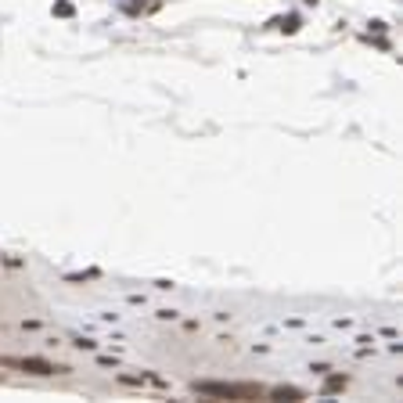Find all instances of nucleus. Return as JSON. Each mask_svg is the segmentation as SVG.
Here are the masks:
<instances>
[{
  "label": "nucleus",
  "mask_w": 403,
  "mask_h": 403,
  "mask_svg": "<svg viewBox=\"0 0 403 403\" xmlns=\"http://www.w3.org/2000/svg\"><path fill=\"white\" fill-rule=\"evenodd\" d=\"M198 396H220V399H259L266 396L259 385H227V382H194Z\"/></svg>",
  "instance_id": "f257e3e1"
},
{
  "label": "nucleus",
  "mask_w": 403,
  "mask_h": 403,
  "mask_svg": "<svg viewBox=\"0 0 403 403\" xmlns=\"http://www.w3.org/2000/svg\"><path fill=\"white\" fill-rule=\"evenodd\" d=\"M4 367H22L29 375H65V364H51V360H40V356H25V360H11V356H0Z\"/></svg>",
  "instance_id": "f03ea898"
},
{
  "label": "nucleus",
  "mask_w": 403,
  "mask_h": 403,
  "mask_svg": "<svg viewBox=\"0 0 403 403\" xmlns=\"http://www.w3.org/2000/svg\"><path fill=\"white\" fill-rule=\"evenodd\" d=\"M270 396H274V399H285V396H288V399H303L306 392H303V389H274Z\"/></svg>",
  "instance_id": "7ed1b4c3"
},
{
  "label": "nucleus",
  "mask_w": 403,
  "mask_h": 403,
  "mask_svg": "<svg viewBox=\"0 0 403 403\" xmlns=\"http://www.w3.org/2000/svg\"><path fill=\"white\" fill-rule=\"evenodd\" d=\"M339 389H346V378H328L324 392H339Z\"/></svg>",
  "instance_id": "20e7f679"
}]
</instances>
